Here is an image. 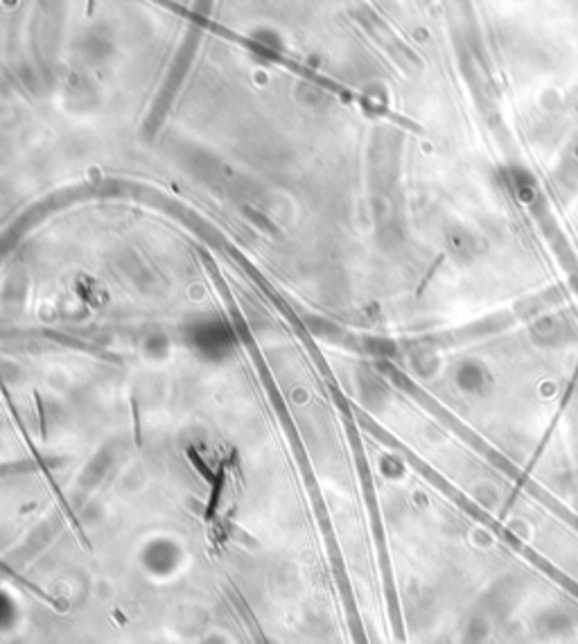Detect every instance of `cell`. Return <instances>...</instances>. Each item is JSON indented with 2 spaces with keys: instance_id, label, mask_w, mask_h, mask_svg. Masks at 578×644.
<instances>
[{
  "instance_id": "7a4b0ae2",
  "label": "cell",
  "mask_w": 578,
  "mask_h": 644,
  "mask_svg": "<svg viewBox=\"0 0 578 644\" xmlns=\"http://www.w3.org/2000/svg\"><path fill=\"white\" fill-rule=\"evenodd\" d=\"M93 5H95V0H87V14H89V16L93 14Z\"/></svg>"
},
{
  "instance_id": "6da1fadb",
  "label": "cell",
  "mask_w": 578,
  "mask_h": 644,
  "mask_svg": "<svg viewBox=\"0 0 578 644\" xmlns=\"http://www.w3.org/2000/svg\"><path fill=\"white\" fill-rule=\"evenodd\" d=\"M556 188L561 199H567L578 191V141L565 152L561 160V168L556 172Z\"/></svg>"
}]
</instances>
